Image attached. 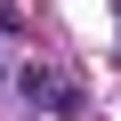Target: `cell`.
Returning a JSON list of instances; mask_svg holds the SVG:
<instances>
[{
    "instance_id": "obj_1",
    "label": "cell",
    "mask_w": 121,
    "mask_h": 121,
    "mask_svg": "<svg viewBox=\"0 0 121 121\" xmlns=\"http://www.w3.org/2000/svg\"><path fill=\"white\" fill-rule=\"evenodd\" d=\"M24 89H32V97H40V105H48V113H73V89H65V81H48V73H32V81H24Z\"/></svg>"
}]
</instances>
